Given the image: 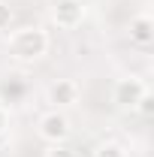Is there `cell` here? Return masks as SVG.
Here are the masks:
<instances>
[{"mask_svg": "<svg viewBox=\"0 0 154 157\" xmlns=\"http://www.w3.org/2000/svg\"><path fill=\"white\" fill-rule=\"evenodd\" d=\"M6 21H9V9H3V6H0V27H3Z\"/></svg>", "mask_w": 154, "mask_h": 157, "instance_id": "9", "label": "cell"}, {"mask_svg": "<svg viewBox=\"0 0 154 157\" xmlns=\"http://www.w3.org/2000/svg\"><path fill=\"white\" fill-rule=\"evenodd\" d=\"M48 157H70L67 148H55V151H48Z\"/></svg>", "mask_w": 154, "mask_h": 157, "instance_id": "8", "label": "cell"}, {"mask_svg": "<svg viewBox=\"0 0 154 157\" xmlns=\"http://www.w3.org/2000/svg\"><path fill=\"white\" fill-rule=\"evenodd\" d=\"M15 55H21V58H37V55H42L45 52V33L42 30H37V27H30V30H21L18 36H15Z\"/></svg>", "mask_w": 154, "mask_h": 157, "instance_id": "1", "label": "cell"}, {"mask_svg": "<svg viewBox=\"0 0 154 157\" xmlns=\"http://www.w3.org/2000/svg\"><path fill=\"white\" fill-rule=\"evenodd\" d=\"M130 33H133L136 42H148V39H151V33H148V18H139V21L133 24V30H130Z\"/></svg>", "mask_w": 154, "mask_h": 157, "instance_id": "5", "label": "cell"}, {"mask_svg": "<svg viewBox=\"0 0 154 157\" xmlns=\"http://www.w3.org/2000/svg\"><path fill=\"white\" fill-rule=\"evenodd\" d=\"M52 100L67 106V103H73V100H76V88H73L70 82H60V85H55V88H52Z\"/></svg>", "mask_w": 154, "mask_h": 157, "instance_id": "3", "label": "cell"}, {"mask_svg": "<svg viewBox=\"0 0 154 157\" xmlns=\"http://www.w3.org/2000/svg\"><path fill=\"white\" fill-rule=\"evenodd\" d=\"M127 97H130V106H133L136 100H142V97H145V91H142V85H139V82H130V85H121V100L127 103Z\"/></svg>", "mask_w": 154, "mask_h": 157, "instance_id": "4", "label": "cell"}, {"mask_svg": "<svg viewBox=\"0 0 154 157\" xmlns=\"http://www.w3.org/2000/svg\"><path fill=\"white\" fill-rule=\"evenodd\" d=\"M0 130H3V112H0Z\"/></svg>", "mask_w": 154, "mask_h": 157, "instance_id": "10", "label": "cell"}, {"mask_svg": "<svg viewBox=\"0 0 154 157\" xmlns=\"http://www.w3.org/2000/svg\"><path fill=\"white\" fill-rule=\"evenodd\" d=\"M42 136L52 139V142H58V139L67 136V118L58 115V112H52V115L42 118Z\"/></svg>", "mask_w": 154, "mask_h": 157, "instance_id": "2", "label": "cell"}, {"mask_svg": "<svg viewBox=\"0 0 154 157\" xmlns=\"http://www.w3.org/2000/svg\"><path fill=\"white\" fill-rule=\"evenodd\" d=\"M97 157H124V154H121L118 145H103V148L97 151Z\"/></svg>", "mask_w": 154, "mask_h": 157, "instance_id": "7", "label": "cell"}, {"mask_svg": "<svg viewBox=\"0 0 154 157\" xmlns=\"http://www.w3.org/2000/svg\"><path fill=\"white\" fill-rule=\"evenodd\" d=\"M73 15H76V3H64V6H60V21H64V24H70Z\"/></svg>", "mask_w": 154, "mask_h": 157, "instance_id": "6", "label": "cell"}]
</instances>
